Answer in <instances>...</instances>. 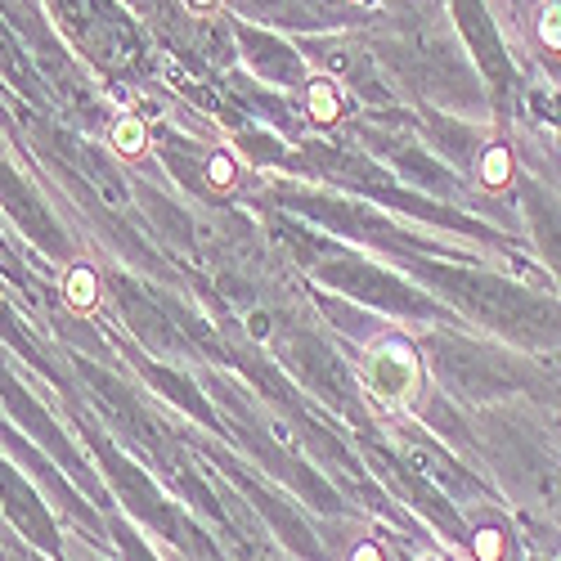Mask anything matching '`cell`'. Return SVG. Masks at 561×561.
Here are the masks:
<instances>
[{
    "label": "cell",
    "instance_id": "obj_1",
    "mask_svg": "<svg viewBox=\"0 0 561 561\" xmlns=\"http://www.w3.org/2000/svg\"><path fill=\"white\" fill-rule=\"evenodd\" d=\"M63 297L72 310H94L99 305V274L90 265H72L63 279Z\"/></svg>",
    "mask_w": 561,
    "mask_h": 561
},
{
    "label": "cell",
    "instance_id": "obj_2",
    "mask_svg": "<svg viewBox=\"0 0 561 561\" xmlns=\"http://www.w3.org/2000/svg\"><path fill=\"white\" fill-rule=\"evenodd\" d=\"M305 103H310V122H319V126H332L342 118V94H337L332 81H310Z\"/></svg>",
    "mask_w": 561,
    "mask_h": 561
},
{
    "label": "cell",
    "instance_id": "obj_3",
    "mask_svg": "<svg viewBox=\"0 0 561 561\" xmlns=\"http://www.w3.org/2000/svg\"><path fill=\"white\" fill-rule=\"evenodd\" d=\"M108 140H112V149H118L122 158H140L144 149H149V126L140 122V118H118L112 122V131H108Z\"/></svg>",
    "mask_w": 561,
    "mask_h": 561
},
{
    "label": "cell",
    "instance_id": "obj_4",
    "mask_svg": "<svg viewBox=\"0 0 561 561\" xmlns=\"http://www.w3.org/2000/svg\"><path fill=\"white\" fill-rule=\"evenodd\" d=\"M508 180H512V153H508V144H490L481 153V184L485 189H508Z\"/></svg>",
    "mask_w": 561,
    "mask_h": 561
},
{
    "label": "cell",
    "instance_id": "obj_5",
    "mask_svg": "<svg viewBox=\"0 0 561 561\" xmlns=\"http://www.w3.org/2000/svg\"><path fill=\"white\" fill-rule=\"evenodd\" d=\"M207 184H211L215 193L234 189V184H239V162H234L230 153H211V158H207Z\"/></svg>",
    "mask_w": 561,
    "mask_h": 561
},
{
    "label": "cell",
    "instance_id": "obj_6",
    "mask_svg": "<svg viewBox=\"0 0 561 561\" xmlns=\"http://www.w3.org/2000/svg\"><path fill=\"white\" fill-rule=\"evenodd\" d=\"M472 552H476V561H503V534L494 525L476 530L472 534Z\"/></svg>",
    "mask_w": 561,
    "mask_h": 561
},
{
    "label": "cell",
    "instance_id": "obj_7",
    "mask_svg": "<svg viewBox=\"0 0 561 561\" xmlns=\"http://www.w3.org/2000/svg\"><path fill=\"white\" fill-rule=\"evenodd\" d=\"M539 41H543V50L561 54V5H548L539 14Z\"/></svg>",
    "mask_w": 561,
    "mask_h": 561
},
{
    "label": "cell",
    "instance_id": "obj_8",
    "mask_svg": "<svg viewBox=\"0 0 561 561\" xmlns=\"http://www.w3.org/2000/svg\"><path fill=\"white\" fill-rule=\"evenodd\" d=\"M351 561H382V548H378V543H360V548L351 552Z\"/></svg>",
    "mask_w": 561,
    "mask_h": 561
},
{
    "label": "cell",
    "instance_id": "obj_9",
    "mask_svg": "<svg viewBox=\"0 0 561 561\" xmlns=\"http://www.w3.org/2000/svg\"><path fill=\"white\" fill-rule=\"evenodd\" d=\"M220 0H189V10H215Z\"/></svg>",
    "mask_w": 561,
    "mask_h": 561
}]
</instances>
